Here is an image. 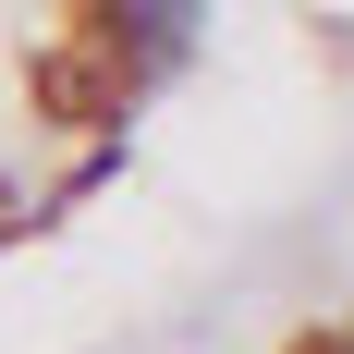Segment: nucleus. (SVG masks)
<instances>
[{
	"instance_id": "nucleus-1",
	"label": "nucleus",
	"mask_w": 354,
	"mask_h": 354,
	"mask_svg": "<svg viewBox=\"0 0 354 354\" xmlns=\"http://www.w3.org/2000/svg\"><path fill=\"white\" fill-rule=\"evenodd\" d=\"M86 49H110L135 86H159L208 49V0H86Z\"/></svg>"
}]
</instances>
